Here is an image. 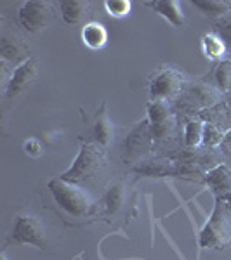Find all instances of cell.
<instances>
[{
    "mask_svg": "<svg viewBox=\"0 0 231 260\" xmlns=\"http://www.w3.org/2000/svg\"><path fill=\"white\" fill-rule=\"evenodd\" d=\"M198 250L224 248L231 241V208L226 200H214V210L198 233Z\"/></svg>",
    "mask_w": 231,
    "mask_h": 260,
    "instance_id": "obj_1",
    "label": "cell"
},
{
    "mask_svg": "<svg viewBox=\"0 0 231 260\" xmlns=\"http://www.w3.org/2000/svg\"><path fill=\"white\" fill-rule=\"evenodd\" d=\"M47 187L56 203L60 205V208L68 215L82 219L92 212L94 200L83 187H80V184L68 182L61 177H54L52 180H49Z\"/></svg>",
    "mask_w": 231,
    "mask_h": 260,
    "instance_id": "obj_2",
    "label": "cell"
},
{
    "mask_svg": "<svg viewBox=\"0 0 231 260\" xmlns=\"http://www.w3.org/2000/svg\"><path fill=\"white\" fill-rule=\"evenodd\" d=\"M103 167H104V149L99 144H96L94 141L92 142L85 141L82 142L80 151L75 156L70 169L65 170L57 177H61L63 180H68V182L80 184L83 180L91 179L94 174H98Z\"/></svg>",
    "mask_w": 231,
    "mask_h": 260,
    "instance_id": "obj_3",
    "label": "cell"
},
{
    "mask_svg": "<svg viewBox=\"0 0 231 260\" xmlns=\"http://www.w3.org/2000/svg\"><path fill=\"white\" fill-rule=\"evenodd\" d=\"M6 245L14 246H33L37 250H45L47 246V233L39 217L32 213H18L12 220L11 233L6 240Z\"/></svg>",
    "mask_w": 231,
    "mask_h": 260,
    "instance_id": "obj_4",
    "label": "cell"
},
{
    "mask_svg": "<svg viewBox=\"0 0 231 260\" xmlns=\"http://www.w3.org/2000/svg\"><path fill=\"white\" fill-rule=\"evenodd\" d=\"M155 148V137L151 132V125L148 118H142L137 121L134 127L129 130L122 142V160L125 163H134L137 165L139 161L146 160V156Z\"/></svg>",
    "mask_w": 231,
    "mask_h": 260,
    "instance_id": "obj_5",
    "label": "cell"
},
{
    "mask_svg": "<svg viewBox=\"0 0 231 260\" xmlns=\"http://www.w3.org/2000/svg\"><path fill=\"white\" fill-rule=\"evenodd\" d=\"M176 101H178L179 113L195 118V113L219 106L222 94L217 89L205 85V83H190V85L184 87L183 94Z\"/></svg>",
    "mask_w": 231,
    "mask_h": 260,
    "instance_id": "obj_6",
    "label": "cell"
},
{
    "mask_svg": "<svg viewBox=\"0 0 231 260\" xmlns=\"http://www.w3.org/2000/svg\"><path fill=\"white\" fill-rule=\"evenodd\" d=\"M186 87V77L174 66H163L155 71L150 82V101H167L172 103L183 94Z\"/></svg>",
    "mask_w": 231,
    "mask_h": 260,
    "instance_id": "obj_7",
    "label": "cell"
},
{
    "mask_svg": "<svg viewBox=\"0 0 231 260\" xmlns=\"http://www.w3.org/2000/svg\"><path fill=\"white\" fill-rule=\"evenodd\" d=\"M146 118L150 120L155 146L165 144L176 132V113L167 101H150L146 106Z\"/></svg>",
    "mask_w": 231,
    "mask_h": 260,
    "instance_id": "obj_8",
    "label": "cell"
},
{
    "mask_svg": "<svg viewBox=\"0 0 231 260\" xmlns=\"http://www.w3.org/2000/svg\"><path fill=\"white\" fill-rule=\"evenodd\" d=\"M54 19V11L50 2L45 0H26L18 11V23L24 31L39 33L47 28Z\"/></svg>",
    "mask_w": 231,
    "mask_h": 260,
    "instance_id": "obj_9",
    "label": "cell"
},
{
    "mask_svg": "<svg viewBox=\"0 0 231 260\" xmlns=\"http://www.w3.org/2000/svg\"><path fill=\"white\" fill-rule=\"evenodd\" d=\"M37 71H39V66H37L35 57H30V59L24 61L23 64L12 68L9 78H7V83H6V98L14 99L23 94V92L33 83V80H35Z\"/></svg>",
    "mask_w": 231,
    "mask_h": 260,
    "instance_id": "obj_10",
    "label": "cell"
},
{
    "mask_svg": "<svg viewBox=\"0 0 231 260\" xmlns=\"http://www.w3.org/2000/svg\"><path fill=\"white\" fill-rule=\"evenodd\" d=\"M201 184L205 186V189L211 191L214 200L221 198L228 201L231 196V165L222 161L221 165L207 170L204 174Z\"/></svg>",
    "mask_w": 231,
    "mask_h": 260,
    "instance_id": "obj_11",
    "label": "cell"
},
{
    "mask_svg": "<svg viewBox=\"0 0 231 260\" xmlns=\"http://www.w3.org/2000/svg\"><path fill=\"white\" fill-rule=\"evenodd\" d=\"M134 174L139 177H155V179H163V177H179L181 175V167L176 161H172L169 156L167 158H151V160H142L137 165H134Z\"/></svg>",
    "mask_w": 231,
    "mask_h": 260,
    "instance_id": "obj_12",
    "label": "cell"
},
{
    "mask_svg": "<svg viewBox=\"0 0 231 260\" xmlns=\"http://www.w3.org/2000/svg\"><path fill=\"white\" fill-rule=\"evenodd\" d=\"M145 6L150 7L155 14L162 16L174 28H183L186 24V18L178 0H153V2H145Z\"/></svg>",
    "mask_w": 231,
    "mask_h": 260,
    "instance_id": "obj_13",
    "label": "cell"
},
{
    "mask_svg": "<svg viewBox=\"0 0 231 260\" xmlns=\"http://www.w3.org/2000/svg\"><path fill=\"white\" fill-rule=\"evenodd\" d=\"M113 136H115V127H113L110 115H108L106 103H103L99 111L96 113L94 125H92V139H94L96 144H99L104 149L111 144Z\"/></svg>",
    "mask_w": 231,
    "mask_h": 260,
    "instance_id": "obj_14",
    "label": "cell"
},
{
    "mask_svg": "<svg viewBox=\"0 0 231 260\" xmlns=\"http://www.w3.org/2000/svg\"><path fill=\"white\" fill-rule=\"evenodd\" d=\"M0 56H2L4 62L12 64V68H16V66L23 64L24 61L30 59L23 42L18 37L9 35H2V39H0Z\"/></svg>",
    "mask_w": 231,
    "mask_h": 260,
    "instance_id": "obj_15",
    "label": "cell"
},
{
    "mask_svg": "<svg viewBox=\"0 0 231 260\" xmlns=\"http://www.w3.org/2000/svg\"><path fill=\"white\" fill-rule=\"evenodd\" d=\"M80 37H82V44L89 50H99L108 42V30L99 21H89V23L83 24Z\"/></svg>",
    "mask_w": 231,
    "mask_h": 260,
    "instance_id": "obj_16",
    "label": "cell"
},
{
    "mask_svg": "<svg viewBox=\"0 0 231 260\" xmlns=\"http://www.w3.org/2000/svg\"><path fill=\"white\" fill-rule=\"evenodd\" d=\"M57 6H60L61 19L70 26H77L85 19L91 4L87 0H61Z\"/></svg>",
    "mask_w": 231,
    "mask_h": 260,
    "instance_id": "obj_17",
    "label": "cell"
},
{
    "mask_svg": "<svg viewBox=\"0 0 231 260\" xmlns=\"http://www.w3.org/2000/svg\"><path fill=\"white\" fill-rule=\"evenodd\" d=\"M200 49L209 61L221 62V61H224V56H226V52H228V44H226L216 31H209L201 35Z\"/></svg>",
    "mask_w": 231,
    "mask_h": 260,
    "instance_id": "obj_18",
    "label": "cell"
},
{
    "mask_svg": "<svg viewBox=\"0 0 231 260\" xmlns=\"http://www.w3.org/2000/svg\"><path fill=\"white\" fill-rule=\"evenodd\" d=\"M125 186L122 182H113L106 187L104 192V210L106 215H115L117 212H120V208L125 205V198H127V192H125Z\"/></svg>",
    "mask_w": 231,
    "mask_h": 260,
    "instance_id": "obj_19",
    "label": "cell"
},
{
    "mask_svg": "<svg viewBox=\"0 0 231 260\" xmlns=\"http://www.w3.org/2000/svg\"><path fill=\"white\" fill-rule=\"evenodd\" d=\"M204 128L205 121L201 118H188L184 125V148H201L204 141Z\"/></svg>",
    "mask_w": 231,
    "mask_h": 260,
    "instance_id": "obj_20",
    "label": "cell"
},
{
    "mask_svg": "<svg viewBox=\"0 0 231 260\" xmlns=\"http://www.w3.org/2000/svg\"><path fill=\"white\" fill-rule=\"evenodd\" d=\"M191 4L214 19L222 18L231 11V0H193Z\"/></svg>",
    "mask_w": 231,
    "mask_h": 260,
    "instance_id": "obj_21",
    "label": "cell"
},
{
    "mask_svg": "<svg viewBox=\"0 0 231 260\" xmlns=\"http://www.w3.org/2000/svg\"><path fill=\"white\" fill-rule=\"evenodd\" d=\"M214 80H216L217 90L226 95L231 89V59H224L216 64L214 70Z\"/></svg>",
    "mask_w": 231,
    "mask_h": 260,
    "instance_id": "obj_22",
    "label": "cell"
},
{
    "mask_svg": "<svg viewBox=\"0 0 231 260\" xmlns=\"http://www.w3.org/2000/svg\"><path fill=\"white\" fill-rule=\"evenodd\" d=\"M226 136V130L217 127L212 121H205L204 128V141H201V148L205 149H219L222 139Z\"/></svg>",
    "mask_w": 231,
    "mask_h": 260,
    "instance_id": "obj_23",
    "label": "cell"
},
{
    "mask_svg": "<svg viewBox=\"0 0 231 260\" xmlns=\"http://www.w3.org/2000/svg\"><path fill=\"white\" fill-rule=\"evenodd\" d=\"M103 6L111 18H125L132 9L131 0H104Z\"/></svg>",
    "mask_w": 231,
    "mask_h": 260,
    "instance_id": "obj_24",
    "label": "cell"
},
{
    "mask_svg": "<svg viewBox=\"0 0 231 260\" xmlns=\"http://www.w3.org/2000/svg\"><path fill=\"white\" fill-rule=\"evenodd\" d=\"M214 28H216L217 35L228 44V47H231V11L222 18L214 19Z\"/></svg>",
    "mask_w": 231,
    "mask_h": 260,
    "instance_id": "obj_25",
    "label": "cell"
},
{
    "mask_svg": "<svg viewBox=\"0 0 231 260\" xmlns=\"http://www.w3.org/2000/svg\"><path fill=\"white\" fill-rule=\"evenodd\" d=\"M23 153L28 154L30 158H40L42 153H44V144H42V141L37 139V137H28V139L23 142Z\"/></svg>",
    "mask_w": 231,
    "mask_h": 260,
    "instance_id": "obj_26",
    "label": "cell"
},
{
    "mask_svg": "<svg viewBox=\"0 0 231 260\" xmlns=\"http://www.w3.org/2000/svg\"><path fill=\"white\" fill-rule=\"evenodd\" d=\"M219 151H221L222 158H226V163H231V128L226 130V136L221 142Z\"/></svg>",
    "mask_w": 231,
    "mask_h": 260,
    "instance_id": "obj_27",
    "label": "cell"
},
{
    "mask_svg": "<svg viewBox=\"0 0 231 260\" xmlns=\"http://www.w3.org/2000/svg\"><path fill=\"white\" fill-rule=\"evenodd\" d=\"M61 139H63L61 130H49V132H45L44 136H42V141H44L45 144H49V146H54L56 142H60Z\"/></svg>",
    "mask_w": 231,
    "mask_h": 260,
    "instance_id": "obj_28",
    "label": "cell"
},
{
    "mask_svg": "<svg viewBox=\"0 0 231 260\" xmlns=\"http://www.w3.org/2000/svg\"><path fill=\"white\" fill-rule=\"evenodd\" d=\"M224 99H226V106H228V110L231 111V89H229L228 94L224 95Z\"/></svg>",
    "mask_w": 231,
    "mask_h": 260,
    "instance_id": "obj_29",
    "label": "cell"
},
{
    "mask_svg": "<svg viewBox=\"0 0 231 260\" xmlns=\"http://www.w3.org/2000/svg\"><path fill=\"white\" fill-rule=\"evenodd\" d=\"M0 260H9V258H7L6 253H2V255H0Z\"/></svg>",
    "mask_w": 231,
    "mask_h": 260,
    "instance_id": "obj_30",
    "label": "cell"
},
{
    "mask_svg": "<svg viewBox=\"0 0 231 260\" xmlns=\"http://www.w3.org/2000/svg\"><path fill=\"white\" fill-rule=\"evenodd\" d=\"M228 205H229V208H231V196H229V200H228Z\"/></svg>",
    "mask_w": 231,
    "mask_h": 260,
    "instance_id": "obj_31",
    "label": "cell"
}]
</instances>
